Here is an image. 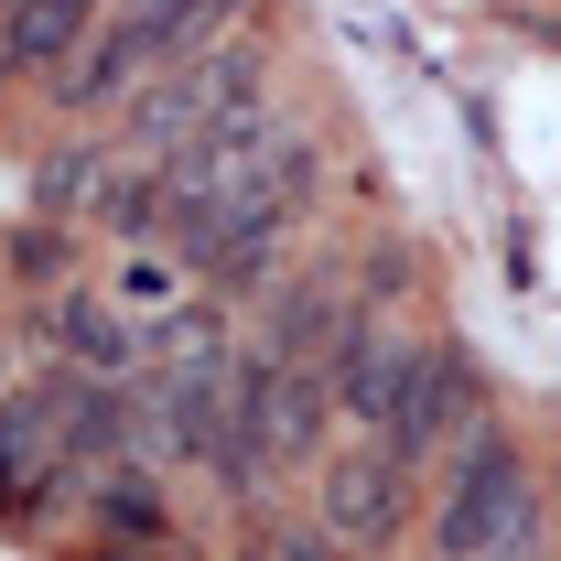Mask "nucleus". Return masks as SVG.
<instances>
[{
	"mask_svg": "<svg viewBox=\"0 0 561 561\" xmlns=\"http://www.w3.org/2000/svg\"><path fill=\"white\" fill-rule=\"evenodd\" d=\"M151 206L206 280H260L313 206V140L271 108H238L227 130H206L151 173Z\"/></svg>",
	"mask_w": 561,
	"mask_h": 561,
	"instance_id": "obj_1",
	"label": "nucleus"
},
{
	"mask_svg": "<svg viewBox=\"0 0 561 561\" xmlns=\"http://www.w3.org/2000/svg\"><path fill=\"white\" fill-rule=\"evenodd\" d=\"M227 22H238V0H108V22L87 33V55L55 87H66V108H130L162 66L206 55Z\"/></svg>",
	"mask_w": 561,
	"mask_h": 561,
	"instance_id": "obj_2",
	"label": "nucleus"
},
{
	"mask_svg": "<svg viewBox=\"0 0 561 561\" xmlns=\"http://www.w3.org/2000/svg\"><path fill=\"white\" fill-rule=\"evenodd\" d=\"M540 540V486L518 465L507 432H476L443 454V496H432V561H529Z\"/></svg>",
	"mask_w": 561,
	"mask_h": 561,
	"instance_id": "obj_3",
	"label": "nucleus"
},
{
	"mask_svg": "<svg viewBox=\"0 0 561 561\" xmlns=\"http://www.w3.org/2000/svg\"><path fill=\"white\" fill-rule=\"evenodd\" d=\"M324 367H302V356H238V389H227V443H216V476L227 486H271L280 465H302L313 454V432H324Z\"/></svg>",
	"mask_w": 561,
	"mask_h": 561,
	"instance_id": "obj_4",
	"label": "nucleus"
},
{
	"mask_svg": "<svg viewBox=\"0 0 561 561\" xmlns=\"http://www.w3.org/2000/svg\"><path fill=\"white\" fill-rule=\"evenodd\" d=\"M238 108H260V44H227V33H216L206 55L162 66V76L130 98V140L151 151V173H162L173 151H195L206 130H227Z\"/></svg>",
	"mask_w": 561,
	"mask_h": 561,
	"instance_id": "obj_5",
	"label": "nucleus"
},
{
	"mask_svg": "<svg viewBox=\"0 0 561 561\" xmlns=\"http://www.w3.org/2000/svg\"><path fill=\"white\" fill-rule=\"evenodd\" d=\"M411 507H421V465L389 454L378 432H367L356 454H324V476H313V529H324L346 561L389 551V540L411 529Z\"/></svg>",
	"mask_w": 561,
	"mask_h": 561,
	"instance_id": "obj_6",
	"label": "nucleus"
},
{
	"mask_svg": "<svg viewBox=\"0 0 561 561\" xmlns=\"http://www.w3.org/2000/svg\"><path fill=\"white\" fill-rule=\"evenodd\" d=\"M486 411H476V367L443 346H400V378H389V411H378V443L411 454V465H443L454 443H476Z\"/></svg>",
	"mask_w": 561,
	"mask_h": 561,
	"instance_id": "obj_7",
	"label": "nucleus"
},
{
	"mask_svg": "<svg viewBox=\"0 0 561 561\" xmlns=\"http://www.w3.org/2000/svg\"><path fill=\"white\" fill-rule=\"evenodd\" d=\"M66 486L76 465H66V421H55V378H33V389L0 400V518H33Z\"/></svg>",
	"mask_w": 561,
	"mask_h": 561,
	"instance_id": "obj_8",
	"label": "nucleus"
},
{
	"mask_svg": "<svg viewBox=\"0 0 561 561\" xmlns=\"http://www.w3.org/2000/svg\"><path fill=\"white\" fill-rule=\"evenodd\" d=\"M76 496H87V540H108V551H151V540H173V496H162V476H151L140 454L76 476Z\"/></svg>",
	"mask_w": 561,
	"mask_h": 561,
	"instance_id": "obj_9",
	"label": "nucleus"
},
{
	"mask_svg": "<svg viewBox=\"0 0 561 561\" xmlns=\"http://www.w3.org/2000/svg\"><path fill=\"white\" fill-rule=\"evenodd\" d=\"M108 0H0V76H66Z\"/></svg>",
	"mask_w": 561,
	"mask_h": 561,
	"instance_id": "obj_10",
	"label": "nucleus"
},
{
	"mask_svg": "<svg viewBox=\"0 0 561 561\" xmlns=\"http://www.w3.org/2000/svg\"><path fill=\"white\" fill-rule=\"evenodd\" d=\"M44 335H55V356H66V367H87V378H130L140 356H151V346H140V324L108 302V291H87V280H76V291H55Z\"/></svg>",
	"mask_w": 561,
	"mask_h": 561,
	"instance_id": "obj_11",
	"label": "nucleus"
},
{
	"mask_svg": "<svg viewBox=\"0 0 561 561\" xmlns=\"http://www.w3.org/2000/svg\"><path fill=\"white\" fill-rule=\"evenodd\" d=\"M238 561H346V551H335L324 529H249V551H238Z\"/></svg>",
	"mask_w": 561,
	"mask_h": 561,
	"instance_id": "obj_12",
	"label": "nucleus"
}]
</instances>
